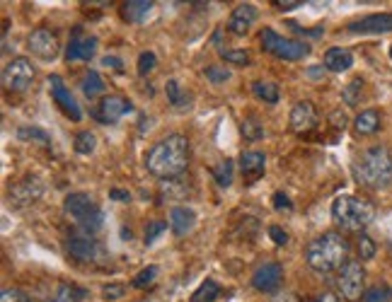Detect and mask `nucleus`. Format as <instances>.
<instances>
[{"label": "nucleus", "instance_id": "nucleus-1", "mask_svg": "<svg viewBox=\"0 0 392 302\" xmlns=\"http://www.w3.org/2000/svg\"><path fill=\"white\" fill-rule=\"evenodd\" d=\"M189 164V140L179 133H169L145 152V169L157 179H174Z\"/></svg>", "mask_w": 392, "mask_h": 302}, {"label": "nucleus", "instance_id": "nucleus-2", "mask_svg": "<svg viewBox=\"0 0 392 302\" xmlns=\"http://www.w3.org/2000/svg\"><path fill=\"white\" fill-rule=\"evenodd\" d=\"M349 242L339 233H325L306 247V262L318 274H332L347 264Z\"/></svg>", "mask_w": 392, "mask_h": 302}, {"label": "nucleus", "instance_id": "nucleus-3", "mask_svg": "<svg viewBox=\"0 0 392 302\" xmlns=\"http://www.w3.org/2000/svg\"><path fill=\"white\" fill-rule=\"evenodd\" d=\"M356 181L371 191H383L392 184V155L385 145H373L356 160Z\"/></svg>", "mask_w": 392, "mask_h": 302}, {"label": "nucleus", "instance_id": "nucleus-4", "mask_svg": "<svg viewBox=\"0 0 392 302\" xmlns=\"http://www.w3.org/2000/svg\"><path fill=\"white\" fill-rule=\"evenodd\" d=\"M332 218L347 233H361V230L373 223L376 208H373L371 201L344 194V196H337L335 203H332Z\"/></svg>", "mask_w": 392, "mask_h": 302}, {"label": "nucleus", "instance_id": "nucleus-5", "mask_svg": "<svg viewBox=\"0 0 392 302\" xmlns=\"http://www.w3.org/2000/svg\"><path fill=\"white\" fill-rule=\"evenodd\" d=\"M63 211H66L85 233H97L104 223V216H102V211H99V206L95 203V198L83 191L68 194V196L63 198Z\"/></svg>", "mask_w": 392, "mask_h": 302}, {"label": "nucleus", "instance_id": "nucleus-6", "mask_svg": "<svg viewBox=\"0 0 392 302\" xmlns=\"http://www.w3.org/2000/svg\"><path fill=\"white\" fill-rule=\"evenodd\" d=\"M259 41H262V49L269 51L271 56H276V58H284V61H303V58L310 53V44H306V41L286 39V37H281L279 32H274V29H269V27L262 29Z\"/></svg>", "mask_w": 392, "mask_h": 302}, {"label": "nucleus", "instance_id": "nucleus-7", "mask_svg": "<svg viewBox=\"0 0 392 302\" xmlns=\"http://www.w3.org/2000/svg\"><path fill=\"white\" fill-rule=\"evenodd\" d=\"M339 293L344 295L349 302H359L364 298V288H366V271L361 262H347L339 269L337 278Z\"/></svg>", "mask_w": 392, "mask_h": 302}, {"label": "nucleus", "instance_id": "nucleus-8", "mask_svg": "<svg viewBox=\"0 0 392 302\" xmlns=\"http://www.w3.org/2000/svg\"><path fill=\"white\" fill-rule=\"evenodd\" d=\"M34 82V66L25 56L13 58L3 70V85L8 92H25Z\"/></svg>", "mask_w": 392, "mask_h": 302}, {"label": "nucleus", "instance_id": "nucleus-9", "mask_svg": "<svg viewBox=\"0 0 392 302\" xmlns=\"http://www.w3.org/2000/svg\"><path fill=\"white\" fill-rule=\"evenodd\" d=\"M66 250L68 257L78 264H99L107 259L104 247L92 240V237H73V240H68Z\"/></svg>", "mask_w": 392, "mask_h": 302}, {"label": "nucleus", "instance_id": "nucleus-10", "mask_svg": "<svg viewBox=\"0 0 392 302\" xmlns=\"http://www.w3.org/2000/svg\"><path fill=\"white\" fill-rule=\"evenodd\" d=\"M27 49L32 56H37L39 61H54L58 56V51H61V44H58L56 32H51V29H46V27H39L27 37Z\"/></svg>", "mask_w": 392, "mask_h": 302}, {"label": "nucleus", "instance_id": "nucleus-11", "mask_svg": "<svg viewBox=\"0 0 392 302\" xmlns=\"http://www.w3.org/2000/svg\"><path fill=\"white\" fill-rule=\"evenodd\" d=\"M320 123V116H318V109H315L313 102H308V99H303V102H298L293 109H291V116H289V126L291 131L298 133V135H308L313 133L315 128H318Z\"/></svg>", "mask_w": 392, "mask_h": 302}, {"label": "nucleus", "instance_id": "nucleus-12", "mask_svg": "<svg viewBox=\"0 0 392 302\" xmlns=\"http://www.w3.org/2000/svg\"><path fill=\"white\" fill-rule=\"evenodd\" d=\"M131 111H133V104L128 102V99L119 97V94H109V97H104L102 102L97 104L92 116H95L99 123H116L121 116L131 114Z\"/></svg>", "mask_w": 392, "mask_h": 302}, {"label": "nucleus", "instance_id": "nucleus-13", "mask_svg": "<svg viewBox=\"0 0 392 302\" xmlns=\"http://www.w3.org/2000/svg\"><path fill=\"white\" fill-rule=\"evenodd\" d=\"M49 85H51V97H54V102L58 104V109L66 114L70 121H80V116H83V111H80L78 102L73 99V94L66 85H63L61 75H51L49 78Z\"/></svg>", "mask_w": 392, "mask_h": 302}, {"label": "nucleus", "instance_id": "nucleus-14", "mask_svg": "<svg viewBox=\"0 0 392 302\" xmlns=\"http://www.w3.org/2000/svg\"><path fill=\"white\" fill-rule=\"evenodd\" d=\"M281 281H284V269H281V264L276 262L259 266L252 276V286L259 290V293H279Z\"/></svg>", "mask_w": 392, "mask_h": 302}, {"label": "nucleus", "instance_id": "nucleus-15", "mask_svg": "<svg viewBox=\"0 0 392 302\" xmlns=\"http://www.w3.org/2000/svg\"><path fill=\"white\" fill-rule=\"evenodd\" d=\"M349 32H354V34H385V32H392V15L390 13L368 15V17H364V20L351 22Z\"/></svg>", "mask_w": 392, "mask_h": 302}, {"label": "nucleus", "instance_id": "nucleus-16", "mask_svg": "<svg viewBox=\"0 0 392 302\" xmlns=\"http://www.w3.org/2000/svg\"><path fill=\"white\" fill-rule=\"evenodd\" d=\"M257 20V8L254 5H237L235 10L230 13V17H228V29H230L235 37H245V34L252 29Z\"/></svg>", "mask_w": 392, "mask_h": 302}, {"label": "nucleus", "instance_id": "nucleus-17", "mask_svg": "<svg viewBox=\"0 0 392 302\" xmlns=\"http://www.w3.org/2000/svg\"><path fill=\"white\" fill-rule=\"evenodd\" d=\"M267 169V155L259 150H245L240 155V172L247 181H257Z\"/></svg>", "mask_w": 392, "mask_h": 302}, {"label": "nucleus", "instance_id": "nucleus-18", "mask_svg": "<svg viewBox=\"0 0 392 302\" xmlns=\"http://www.w3.org/2000/svg\"><path fill=\"white\" fill-rule=\"evenodd\" d=\"M42 184H39L37 177H27L25 181H20L17 186L10 189V198L15 201L17 206H27V203H34L39 196H42Z\"/></svg>", "mask_w": 392, "mask_h": 302}, {"label": "nucleus", "instance_id": "nucleus-19", "mask_svg": "<svg viewBox=\"0 0 392 302\" xmlns=\"http://www.w3.org/2000/svg\"><path fill=\"white\" fill-rule=\"evenodd\" d=\"M97 51V39L95 37H75L70 39L68 49H66V58L68 63L75 61H90Z\"/></svg>", "mask_w": 392, "mask_h": 302}, {"label": "nucleus", "instance_id": "nucleus-20", "mask_svg": "<svg viewBox=\"0 0 392 302\" xmlns=\"http://www.w3.org/2000/svg\"><path fill=\"white\" fill-rule=\"evenodd\" d=\"M169 228H172V233L174 235H186V233H191L194 230V225H196V213L191 211V208H186V206H174L172 211H169Z\"/></svg>", "mask_w": 392, "mask_h": 302}, {"label": "nucleus", "instance_id": "nucleus-21", "mask_svg": "<svg viewBox=\"0 0 392 302\" xmlns=\"http://www.w3.org/2000/svg\"><path fill=\"white\" fill-rule=\"evenodd\" d=\"M150 10H153L150 0H128V3L121 5V17H124V22L138 25V22H143L150 15Z\"/></svg>", "mask_w": 392, "mask_h": 302}, {"label": "nucleus", "instance_id": "nucleus-22", "mask_svg": "<svg viewBox=\"0 0 392 302\" xmlns=\"http://www.w3.org/2000/svg\"><path fill=\"white\" fill-rule=\"evenodd\" d=\"M351 66H354V56H351V51L347 49L335 46V49H330L325 53V68L332 70V73H344V70H349Z\"/></svg>", "mask_w": 392, "mask_h": 302}, {"label": "nucleus", "instance_id": "nucleus-23", "mask_svg": "<svg viewBox=\"0 0 392 302\" xmlns=\"http://www.w3.org/2000/svg\"><path fill=\"white\" fill-rule=\"evenodd\" d=\"M354 128L359 135H373L380 128V111L378 109H366L354 118Z\"/></svg>", "mask_w": 392, "mask_h": 302}, {"label": "nucleus", "instance_id": "nucleus-24", "mask_svg": "<svg viewBox=\"0 0 392 302\" xmlns=\"http://www.w3.org/2000/svg\"><path fill=\"white\" fill-rule=\"evenodd\" d=\"M252 92L257 99H262V102H267V104L279 102V85L271 80H257L252 85Z\"/></svg>", "mask_w": 392, "mask_h": 302}, {"label": "nucleus", "instance_id": "nucleus-25", "mask_svg": "<svg viewBox=\"0 0 392 302\" xmlns=\"http://www.w3.org/2000/svg\"><path fill=\"white\" fill-rule=\"evenodd\" d=\"M218 295H220V286L215 281H211V278H206V281L194 290L191 302H215L218 300Z\"/></svg>", "mask_w": 392, "mask_h": 302}, {"label": "nucleus", "instance_id": "nucleus-26", "mask_svg": "<svg viewBox=\"0 0 392 302\" xmlns=\"http://www.w3.org/2000/svg\"><path fill=\"white\" fill-rule=\"evenodd\" d=\"M83 92H85V97H90V99L104 92V80L97 70H87L83 75Z\"/></svg>", "mask_w": 392, "mask_h": 302}, {"label": "nucleus", "instance_id": "nucleus-27", "mask_svg": "<svg viewBox=\"0 0 392 302\" xmlns=\"http://www.w3.org/2000/svg\"><path fill=\"white\" fill-rule=\"evenodd\" d=\"M83 298H85L83 290L75 288V286H70V283H63V286H58L54 300H51V302H80Z\"/></svg>", "mask_w": 392, "mask_h": 302}, {"label": "nucleus", "instance_id": "nucleus-28", "mask_svg": "<svg viewBox=\"0 0 392 302\" xmlns=\"http://www.w3.org/2000/svg\"><path fill=\"white\" fill-rule=\"evenodd\" d=\"M17 138L20 140H34V143H42V145H49L51 143V138H49V133L42 131V128H37V126H22L20 131H17Z\"/></svg>", "mask_w": 392, "mask_h": 302}, {"label": "nucleus", "instance_id": "nucleus-29", "mask_svg": "<svg viewBox=\"0 0 392 302\" xmlns=\"http://www.w3.org/2000/svg\"><path fill=\"white\" fill-rule=\"evenodd\" d=\"M95 145H97V138H95V133H90V131H80L78 135H75V152L78 155H90L92 150H95Z\"/></svg>", "mask_w": 392, "mask_h": 302}, {"label": "nucleus", "instance_id": "nucleus-30", "mask_svg": "<svg viewBox=\"0 0 392 302\" xmlns=\"http://www.w3.org/2000/svg\"><path fill=\"white\" fill-rule=\"evenodd\" d=\"M213 179L218 181V186H230L233 184V162L230 160H220L213 167Z\"/></svg>", "mask_w": 392, "mask_h": 302}, {"label": "nucleus", "instance_id": "nucleus-31", "mask_svg": "<svg viewBox=\"0 0 392 302\" xmlns=\"http://www.w3.org/2000/svg\"><path fill=\"white\" fill-rule=\"evenodd\" d=\"M165 92H167V102L172 104V106H184V104H189L186 102V94L179 90V82L177 80H167V85H165Z\"/></svg>", "mask_w": 392, "mask_h": 302}, {"label": "nucleus", "instance_id": "nucleus-32", "mask_svg": "<svg viewBox=\"0 0 392 302\" xmlns=\"http://www.w3.org/2000/svg\"><path fill=\"white\" fill-rule=\"evenodd\" d=\"M240 128H242V135H245L247 140H259L262 135H264V128H262V123L257 121L254 116L245 118V121L240 123Z\"/></svg>", "mask_w": 392, "mask_h": 302}, {"label": "nucleus", "instance_id": "nucleus-33", "mask_svg": "<svg viewBox=\"0 0 392 302\" xmlns=\"http://www.w3.org/2000/svg\"><path fill=\"white\" fill-rule=\"evenodd\" d=\"M364 302H392V290L388 286H373L364 293Z\"/></svg>", "mask_w": 392, "mask_h": 302}, {"label": "nucleus", "instance_id": "nucleus-34", "mask_svg": "<svg viewBox=\"0 0 392 302\" xmlns=\"http://www.w3.org/2000/svg\"><path fill=\"white\" fill-rule=\"evenodd\" d=\"M157 66V56L153 51H143L138 56V75L140 78H145V75H150Z\"/></svg>", "mask_w": 392, "mask_h": 302}, {"label": "nucleus", "instance_id": "nucleus-35", "mask_svg": "<svg viewBox=\"0 0 392 302\" xmlns=\"http://www.w3.org/2000/svg\"><path fill=\"white\" fill-rule=\"evenodd\" d=\"M361 90H364V80L356 78L351 80L347 87H344V102H347L349 106L359 104V97H361Z\"/></svg>", "mask_w": 392, "mask_h": 302}, {"label": "nucleus", "instance_id": "nucleus-36", "mask_svg": "<svg viewBox=\"0 0 392 302\" xmlns=\"http://www.w3.org/2000/svg\"><path fill=\"white\" fill-rule=\"evenodd\" d=\"M157 274H160V269H157V266H148V269H143L136 278H133L131 286H133V288H145V286H150V283H153L155 278H157Z\"/></svg>", "mask_w": 392, "mask_h": 302}, {"label": "nucleus", "instance_id": "nucleus-37", "mask_svg": "<svg viewBox=\"0 0 392 302\" xmlns=\"http://www.w3.org/2000/svg\"><path fill=\"white\" fill-rule=\"evenodd\" d=\"M206 78L213 82V85H223L225 80H230V70L225 66H218V63H213V66L206 68Z\"/></svg>", "mask_w": 392, "mask_h": 302}, {"label": "nucleus", "instance_id": "nucleus-38", "mask_svg": "<svg viewBox=\"0 0 392 302\" xmlns=\"http://www.w3.org/2000/svg\"><path fill=\"white\" fill-rule=\"evenodd\" d=\"M165 230H167V220H150L145 225V245H153Z\"/></svg>", "mask_w": 392, "mask_h": 302}, {"label": "nucleus", "instance_id": "nucleus-39", "mask_svg": "<svg viewBox=\"0 0 392 302\" xmlns=\"http://www.w3.org/2000/svg\"><path fill=\"white\" fill-rule=\"evenodd\" d=\"M220 56H223L228 63H235V66H250V53H247V51L220 49Z\"/></svg>", "mask_w": 392, "mask_h": 302}, {"label": "nucleus", "instance_id": "nucleus-40", "mask_svg": "<svg viewBox=\"0 0 392 302\" xmlns=\"http://www.w3.org/2000/svg\"><path fill=\"white\" fill-rule=\"evenodd\" d=\"M359 257L364 259V262H368V259L376 257V242H373L368 235H361L359 237Z\"/></svg>", "mask_w": 392, "mask_h": 302}, {"label": "nucleus", "instance_id": "nucleus-41", "mask_svg": "<svg viewBox=\"0 0 392 302\" xmlns=\"http://www.w3.org/2000/svg\"><path fill=\"white\" fill-rule=\"evenodd\" d=\"M0 302H29V295L20 288H5L0 295Z\"/></svg>", "mask_w": 392, "mask_h": 302}, {"label": "nucleus", "instance_id": "nucleus-42", "mask_svg": "<svg viewBox=\"0 0 392 302\" xmlns=\"http://www.w3.org/2000/svg\"><path fill=\"white\" fill-rule=\"evenodd\" d=\"M124 295H126V286H121V283H109V286L102 288L104 300H121Z\"/></svg>", "mask_w": 392, "mask_h": 302}, {"label": "nucleus", "instance_id": "nucleus-43", "mask_svg": "<svg viewBox=\"0 0 392 302\" xmlns=\"http://www.w3.org/2000/svg\"><path fill=\"white\" fill-rule=\"evenodd\" d=\"M269 237H271V240L276 242L279 247L289 245V233H286V230H281L279 225H271V228H269Z\"/></svg>", "mask_w": 392, "mask_h": 302}, {"label": "nucleus", "instance_id": "nucleus-44", "mask_svg": "<svg viewBox=\"0 0 392 302\" xmlns=\"http://www.w3.org/2000/svg\"><path fill=\"white\" fill-rule=\"evenodd\" d=\"M289 27L293 29L296 34H301V37H315V39L323 37V29H301V27L296 25V22H289Z\"/></svg>", "mask_w": 392, "mask_h": 302}, {"label": "nucleus", "instance_id": "nucleus-45", "mask_svg": "<svg viewBox=\"0 0 392 302\" xmlns=\"http://www.w3.org/2000/svg\"><path fill=\"white\" fill-rule=\"evenodd\" d=\"M274 206H276V208L279 211H291V208H293V203H291V201H289V196H284V194H276V196H274Z\"/></svg>", "mask_w": 392, "mask_h": 302}, {"label": "nucleus", "instance_id": "nucleus-46", "mask_svg": "<svg viewBox=\"0 0 392 302\" xmlns=\"http://www.w3.org/2000/svg\"><path fill=\"white\" fill-rule=\"evenodd\" d=\"M109 196H112L114 201H119V203H126V201H131V194L124 191V189H112V191H109Z\"/></svg>", "mask_w": 392, "mask_h": 302}, {"label": "nucleus", "instance_id": "nucleus-47", "mask_svg": "<svg viewBox=\"0 0 392 302\" xmlns=\"http://www.w3.org/2000/svg\"><path fill=\"white\" fill-rule=\"evenodd\" d=\"M274 5H276L279 10H293L298 5H303L301 0H274Z\"/></svg>", "mask_w": 392, "mask_h": 302}, {"label": "nucleus", "instance_id": "nucleus-48", "mask_svg": "<svg viewBox=\"0 0 392 302\" xmlns=\"http://www.w3.org/2000/svg\"><path fill=\"white\" fill-rule=\"evenodd\" d=\"M274 302H301V300H298L296 293H286V290H284V293L274 295Z\"/></svg>", "mask_w": 392, "mask_h": 302}, {"label": "nucleus", "instance_id": "nucleus-49", "mask_svg": "<svg viewBox=\"0 0 392 302\" xmlns=\"http://www.w3.org/2000/svg\"><path fill=\"white\" fill-rule=\"evenodd\" d=\"M104 66H107V68H114V70H124V66H121V61H119V58H114V56H107V58H104Z\"/></svg>", "mask_w": 392, "mask_h": 302}, {"label": "nucleus", "instance_id": "nucleus-50", "mask_svg": "<svg viewBox=\"0 0 392 302\" xmlns=\"http://www.w3.org/2000/svg\"><path fill=\"white\" fill-rule=\"evenodd\" d=\"M315 302H342V300H339L335 293H323V295H320V298L315 300Z\"/></svg>", "mask_w": 392, "mask_h": 302}, {"label": "nucleus", "instance_id": "nucleus-51", "mask_svg": "<svg viewBox=\"0 0 392 302\" xmlns=\"http://www.w3.org/2000/svg\"><path fill=\"white\" fill-rule=\"evenodd\" d=\"M332 118H335V121H332V123H335V128L347 126V118H344V114H332Z\"/></svg>", "mask_w": 392, "mask_h": 302}, {"label": "nucleus", "instance_id": "nucleus-52", "mask_svg": "<svg viewBox=\"0 0 392 302\" xmlns=\"http://www.w3.org/2000/svg\"><path fill=\"white\" fill-rule=\"evenodd\" d=\"M390 58H392V49H390Z\"/></svg>", "mask_w": 392, "mask_h": 302}]
</instances>
